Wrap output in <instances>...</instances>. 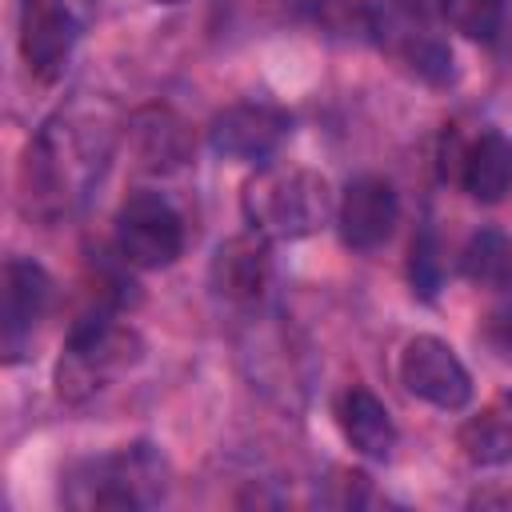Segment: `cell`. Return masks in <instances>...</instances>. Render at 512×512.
I'll list each match as a JSON object with an SVG mask.
<instances>
[{"mask_svg": "<svg viewBox=\"0 0 512 512\" xmlns=\"http://www.w3.org/2000/svg\"><path fill=\"white\" fill-rule=\"evenodd\" d=\"M60 496L72 508H156L168 496V460L144 440L88 456L64 472Z\"/></svg>", "mask_w": 512, "mask_h": 512, "instance_id": "obj_1", "label": "cell"}, {"mask_svg": "<svg viewBox=\"0 0 512 512\" xmlns=\"http://www.w3.org/2000/svg\"><path fill=\"white\" fill-rule=\"evenodd\" d=\"M336 212L332 188L308 168H264L244 188V216L252 232L276 240H300L328 224Z\"/></svg>", "mask_w": 512, "mask_h": 512, "instance_id": "obj_2", "label": "cell"}, {"mask_svg": "<svg viewBox=\"0 0 512 512\" xmlns=\"http://www.w3.org/2000/svg\"><path fill=\"white\" fill-rule=\"evenodd\" d=\"M140 360V336L120 324L112 312L96 308L80 316L64 340L60 364H56V392L64 400H84L100 392L108 380H116L124 368Z\"/></svg>", "mask_w": 512, "mask_h": 512, "instance_id": "obj_3", "label": "cell"}, {"mask_svg": "<svg viewBox=\"0 0 512 512\" xmlns=\"http://www.w3.org/2000/svg\"><path fill=\"white\" fill-rule=\"evenodd\" d=\"M368 40L392 52L412 76L424 84H452L456 80V56L452 48L432 32L428 8L420 0H384L368 4Z\"/></svg>", "mask_w": 512, "mask_h": 512, "instance_id": "obj_4", "label": "cell"}, {"mask_svg": "<svg viewBox=\"0 0 512 512\" xmlns=\"http://www.w3.org/2000/svg\"><path fill=\"white\" fill-rule=\"evenodd\" d=\"M112 240L124 264L156 272L184 252V220L160 192H132L116 212Z\"/></svg>", "mask_w": 512, "mask_h": 512, "instance_id": "obj_5", "label": "cell"}, {"mask_svg": "<svg viewBox=\"0 0 512 512\" xmlns=\"http://www.w3.org/2000/svg\"><path fill=\"white\" fill-rule=\"evenodd\" d=\"M92 0H20V56L36 80H56L88 24Z\"/></svg>", "mask_w": 512, "mask_h": 512, "instance_id": "obj_6", "label": "cell"}, {"mask_svg": "<svg viewBox=\"0 0 512 512\" xmlns=\"http://www.w3.org/2000/svg\"><path fill=\"white\" fill-rule=\"evenodd\" d=\"M400 384L440 408V412H460L472 400V376L464 368V360L456 356V348L440 336H412L400 352Z\"/></svg>", "mask_w": 512, "mask_h": 512, "instance_id": "obj_7", "label": "cell"}, {"mask_svg": "<svg viewBox=\"0 0 512 512\" xmlns=\"http://www.w3.org/2000/svg\"><path fill=\"white\" fill-rule=\"evenodd\" d=\"M288 132H292V116L284 108L264 104V100H248V104H232V108L212 116L208 144L224 160L268 164V156L284 144Z\"/></svg>", "mask_w": 512, "mask_h": 512, "instance_id": "obj_8", "label": "cell"}, {"mask_svg": "<svg viewBox=\"0 0 512 512\" xmlns=\"http://www.w3.org/2000/svg\"><path fill=\"white\" fill-rule=\"evenodd\" d=\"M400 220V196L384 176H356L340 204H336V228L340 240L356 252L380 248Z\"/></svg>", "mask_w": 512, "mask_h": 512, "instance_id": "obj_9", "label": "cell"}, {"mask_svg": "<svg viewBox=\"0 0 512 512\" xmlns=\"http://www.w3.org/2000/svg\"><path fill=\"white\" fill-rule=\"evenodd\" d=\"M52 300V280L36 260L12 256L4 264V304H0V328H4V348L8 356H16L24 348V340L32 336V328L40 324L44 308Z\"/></svg>", "mask_w": 512, "mask_h": 512, "instance_id": "obj_10", "label": "cell"}, {"mask_svg": "<svg viewBox=\"0 0 512 512\" xmlns=\"http://www.w3.org/2000/svg\"><path fill=\"white\" fill-rule=\"evenodd\" d=\"M268 272H272L268 240L260 232H244L216 248L208 276H212V292L224 296L228 304H256L268 288Z\"/></svg>", "mask_w": 512, "mask_h": 512, "instance_id": "obj_11", "label": "cell"}, {"mask_svg": "<svg viewBox=\"0 0 512 512\" xmlns=\"http://www.w3.org/2000/svg\"><path fill=\"white\" fill-rule=\"evenodd\" d=\"M460 188L476 204H500L512 192V140L484 128L460 156Z\"/></svg>", "mask_w": 512, "mask_h": 512, "instance_id": "obj_12", "label": "cell"}, {"mask_svg": "<svg viewBox=\"0 0 512 512\" xmlns=\"http://www.w3.org/2000/svg\"><path fill=\"white\" fill-rule=\"evenodd\" d=\"M336 420H340V432L344 440L368 456V460H388L392 448H396V424L384 408V400L376 392H368L364 384H352L340 404H336Z\"/></svg>", "mask_w": 512, "mask_h": 512, "instance_id": "obj_13", "label": "cell"}, {"mask_svg": "<svg viewBox=\"0 0 512 512\" xmlns=\"http://www.w3.org/2000/svg\"><path fill=\"white\" fill-rule=\"evenodd\" d=\"M460 452L476 464V468H496L512 460V392H500L496 400H488L476 416H468L456 432Z\"/></svg>", "mask_w": 512, "mask_h": 512, "instance_id": "obj_14", "label": "cell"}, {"mask_svg": "<svg viewBox=\"0 0 512 512\" xmlns=\"http://www.w3.org/2000/svg\"><path fill=\"white\" fill-rule=\"evenodd\" d=\"M460 272L480 288H508L512 280V240L500 228H480L460 252Z\"/></svg>", "mask_w": 512, "mask_h": 512, "instance_id": "obj_15", "label": "cell"}, {"mask_svg": "<svg viewBox=\"0 0 512 512\" xmlns=\"http://www.w3.org/2000/svg\"><path fill=\"white\" fill-rule=\"evenodd\" d=\"M508 0H436V16L464 40H496Z\"/></svg>", "mask_w": 512, "mask_h": 512, "instance_id": "obj_16", "label": "cell"}, {"mask_svg": "<svg viewBox=\"0 0 512 512\" xmlns=\"http://www.w3.org/2000/svg\"><path fill=\"white\" fill-rule=\"evenodd\" d=\"M408 272H412V288H416L424 300H428V296H436V284H440V252H436L432 232H420V236L412 240Z\"/></svg>", "mask_w": 512, "mask_h": 512, "instance_id": "obj_17", "label": "cell"}, {"mask_svg": "<svg viewBox=\"0 0 512 512\" xmlns=\"http://www.w3.org/2000/svg\"><path fill=\"white\" fill-rule=\"evenodd\" d=\"M492 340L504 348V356H512V300L492 316Z\"/></svg>", "mask_w": 512, "mask_h": 512, "instance_id": "obj_18", "label": "cell"}, {"mask_svg": "<svg viewBox=\"0 0 512 512\" xmlns=\"http://www.w3.org/2000/svg\"><path fill=\"white\" fill-rule=\"evenodd\" d=\"M152 4H180V0H152Z\"/></svg>", "mask_w": 512, "mask_h": 512, "instance_id": "obj_19", "label": "cell"}]
</instances>
